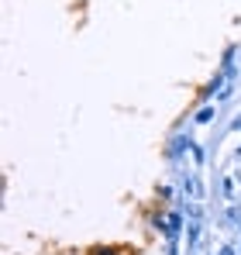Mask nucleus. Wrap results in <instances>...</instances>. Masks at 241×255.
<instances>
[{
  "instance_id": "1",
  "label": "nucleus",
  "mask_w": 241,
  "mask_h": 255,
  "mask_svg": "<svg viewBox=\"0 0 241 255\" xmlns=\"http://www.w3.org/2000/svg\"><path fill=\"white\" fill-rule=\"evenodd\" d=\"M210 118H214V111H210V107H203L200 114H197V121H200V125H207V121H210Z\"/></svg>"
},
{
  "instance_id": "2",
  "label": "nucleus",
  "mask_w": 241,
  "mask_h": 255,
  "mask_svg": "<svg viewBox=\"0 0 241 255\" xmlns=\"http://www.w3.org/2000/svg\"><path fill=\"white\" fill-rule=\"evenodd\" d=\"M238 155H241V145H238Z\"/></svg>"
}]
</instances>
